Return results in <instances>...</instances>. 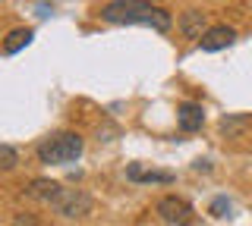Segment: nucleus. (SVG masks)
<instances>
[{
    "label": "nucleus",
    "mask_w": 252,
    "mask_h": 226,
    "mask_svg": "<svg viewBox=\"0 0 252 226\" xmlns=\"http://www.w3.org/2000/svg\"><path fill=\"white\" fill-rule=\"evenodd\" d=\"M101 19L110 25H148L155 32L173 28V16L155 0H110L101 6Z\"/></svg>",
    "instance_id": "1"
},
{
    "label": "nucleus",
    "mask_w": 252,
    "mask_h": 226,
    "mask_svg": "<svg viewBox=\"0 0 252 226\" xmlns=\"http://www.w3.org/2000/svg\"><path fill=\"white\" fill-rule=\"evenodd\" d=\"M82 151H85L82 135H76V132H57V135L44 138L38 145V160L41 163H73L82 157Z\"/></svg>",
    "instance_id": "2"
},
{
    "label": "nucleus",
    "mask_w": 252,
    "mask_h": 226,
    "mask_svg": "<svg viewBox=\"0 0 252 226\" xmlns=\"http://www.w3.org/2000/svg\"><path fill=\"white\" fill-rule=\"evenodd\" d=\"M54 210L66 220H79V217H89L92 214V195H85L82 189H60V195L51 201Z\"/></svg>",
    "instance_id": "3"
},
{
    "label": "nucleus",
    "mask_w": 252,
    "mask_h": 226,
    "mask_svg": "<svg viewBox=\"0 0 252 226\" xmlns=\"http://www.w3.org/2000/svg\"><path fill=\"white\" fill-rule=\"evenodd\" d=\"M155 210H158V217H161L164 223H170V226H192V220H195L192 204L183 201V198H177V195H164V198L155 204Z\"/></svg>",
    "instance_id": "4"
},
{
    "label": "nucleus",
    "mask_w": 252,
    "mask_h": 226,
    "mask_svg": "<svg viewBox=\"0 0 252 226\" xmlns=\"http://www.w3.org/2000/svg\"><path fill=\"white\" fill-rule=\"evenodd\" d=\"M236 41V32L230 25H211L208 32H205L199 38V44H202V50H208V53H215V50H224V48H230V44Z\"/></svg>",
    "instance_id": "5"
},
{
    "label": "nucleus",
    "mask_w": 252,
    "mask_h": 226,
    "mask_svg": "<svg viewBox=\"0 0 252 226\" xmlns=\"http://www.w3.org/2000/svg\"><path fill=\"white\" fill-rule=\"evenodd\" d=\"M177 126L183 132H199L205 126V110L202 104H192V100H186V104L177 107Z\"/></svg>",
    "instance_id": "6"
},
{
    "label": "nucleus",
    "mask_w": 252,
    "mask_h": 226,
    "mask_svg": "<svg viewBox=\"0 0 252 226\" xmlns=\"http://www.w3.org/2000/svg\"><path fill=\"white\" fill-rule=\"evenodd\" d=\"M252 132V116L249 113H230L220 120V135L224 138H246Z\"/></svg>",
    "instance_id": "7"
},
{
    "label": "nucleus",
    "mask_w": 252,
    "mask_h": 226,
    "mask_svg": "<svg viewBox=\"0 0 252 226\" xmlns=\"http://www.w3.org/2000/svg\"><path fill=\"white\" fill-rule=\"evenodd\" d=\"M63 185L60 182H54V179H32V182L26 185V198H35V201H44V204H51L54 198L60 195Z\"/></svg>",
    "instance_id": "8"
},
{
    "label": "nucleus",
    "mask_w": 252,
    "mask_h": 226,
    "mask_svg": "<svg viewBox=\"0 0 252 226\" xmlns=\"http://www.w3.org/2000/svg\"><path fill=\"white\" fill-rule=\"evenodd\" d=\"M180 32L186 38H202L208 32V13L202 10H186L183 16H180Z\"/></svg>",
    "instance_id": "9"
},
{
    "label": "nucleus",
    "mask_w": 252,
    "mask_h": 226,
    "mask_svg": "<svg viewBox=\"0 0 252 226\" xmlns=\"http://www.w3.org/2000/svg\"><path fill=\"white\" fill-rule=\"evenodd\" d=\"M126 179H132V182H161V185H170L173 182V173L142 170V163H129V167H126Z\"/></svg>",
    "instance_id": "10"
},
{
    "label": "nucleus",
    "mask_w": 252,
    "mask_h": 226,
    "mask_svg": "<svg viewBox=\"0 0 252 226\" xmlns=\"http://www.w3.org/2000/svg\"><path fill=\"white\" fill-rule=\"evenodd\" d=\"M32 38H35L32 28H13V32L3 38V53H19L22 48L32 44Z\"/></svg>",
    "instance_id": "11"
},
{
    "label": "nucleus",
    "mask_w": 252,
    "mask_h": 226,
    "mask_svg": "<svg viewBox=\"0 0 252 226\" xmlns=\"http://www.w3.org/2000/svg\"><path fill=\"white\" fill-rule=\"evenodd\" d=\"M16 163H19V154L10 145H0V170H13Z\"/></svg>",
    "instance_id": "12"
},
{
    "label": "nucleus",
    "mask_w": 252,
    "mask_h": 226,
    "mask_svg": "<svg viewBox=\"0 0 252 226\" xmlns=\"http://www.w3.org/2000/svg\"><path fill=\"white\" fill-rule=\"evenodd\" d=\"M208 210H211V217H227V210H230V201L220 195V198L211 201V207H208Z\"/></svg>",
    "instance_id": "13"
},
{
    "label": "nucleus",
    "mask_w": 252,
    "mask_h": 226,
    "mask_svg": "<svg viewBox=\"0 0 252 226\" xmlns=\"http://www.w3.org/2000/svg\"><path fill=\"white\" fill-rule=\"evenodd\" d=\"M13 226H41V223H38L35 214H16L13 217Z\"/></svg>",
    "instance_id": "14"
}]
</instances>
